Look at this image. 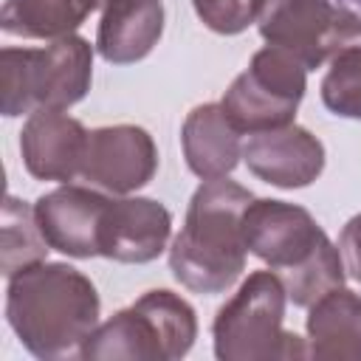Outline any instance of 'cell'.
I'll return each mask as SVG.
<instances>
[{
  "label": "cell",
  "mask_w": 361,
  "mask_h": 361,
  "mask_svg": "<svg viewBox=\"0 0 361 361\" xmlns=\"http://www.w3.org/2000/svg\"><path fill=\"white\" fill-rule=\"evenodd\" d=\"M96 285L73 265L37 262L6 288V319L20 344L37 358H65L79 353L99 324Z\"/></svg>",
  "instance_id": "6da1fadb"
},
{
  "label": "cell",
  "mask_w": 361,
  "mask_h": 361,
  "mask_svg": "<svg viewBox=\"0 0 361 361\" xmlns=\"http://www.w3.org/2000/svg\"><path fill=\"white\" fill-rule=\"evenodd\" d=\"M243 240L248 254L271 265L288 290V302L310 307L316 299L344 285L347 268L338 245L313 214L296 203L254 197L243 212Z\"/></svg>",
  "instance_id": "7a4b0ae2"
},
{
  "label": "cell",
  "mask_w": 361,
  "mask_h": 361,
  "mask_svg": "<svg viewBox=\"0 0 361 361\" xmlns=\"http://www.w3.org/2000/svg\"><path fill=\"white\" fill-rule=\"evenodd\" d=\"M254 195L231 178L203 180L169 248L172 276L192 293H223L245 271L243 212Z\"/></svg>",
  "instance_id": "3957f363"
},
{
  "label": "cell",
  "mask_w": 361,
  "mask_h": 361,
  "mask_svg": "<svg viewBox=\"0 0 361 361\" xmlns=\"http://www.w3.org/2000/svg\"><path fill=\"white\" fill-rule=\"evenodd\" d=\"M195 338V307L183 296L158 288L96 324L79 355L85 361H175L192 350Z\"/></svg>",
  "instance_id": "277c9868"
},
{
  "label": "cell",
  "mask_w": 361,
  "mask_h": 361,
  "mask_svg": "<svg viewBox=\"0 0 361 361\" xmlns=\"http://www.w3.org/2000/svg\"><path fill=\"white\" fill-rule=\"evenodd\" d=\"M93 79V48L71 34L45 48L0 51V110L14 118L34 110H68L82 102Z\"/></svg>",
  "instance_id": "5b68a950"
},
{
  "label": "cell",
  "mask_w": 361,
  "mask_h": 361,
  "mask_svg": "<svg viewBox=\"0 0 361 361\" xmlns=\"http://www.w3.org/2000/svg\"><path fill=\"white\" fill-rule=\"evenodd\" d=\"M288 290L274 271H254L217 310L212 324L220 361L305 358L307 341L282 327Z\"/></svg>",
  "instance_id": "8992f818"
},
{
  "label": "cell",
  "mask_w": 361,
  "mask_h": 361,
  "mask_svg": "<svg viewBox=\"0 0 361 361\" xmlns=\"http://www.w3.org/2000/svg\"><path fill=\"white\" fill-rule=\"evenodd\" d=\"M259 37L296 56L307 71L361 42V14L333 0H259Z\"/></svg>",
  "instance_id": "52a82bcc"
},
{
  "label": "cell",
  "mask_w": 361,
  "mask_h": 361,
  "mask_svg": "<svg viewBox=\"0 0 361 361\" xmlns=\"http://www.w3.org/2000/svg\"><path fill=\"white\" fill-rule=\"evenodd\" d=\"M307 90V68L276 45L259 48L248 68L234 76L220 104L237 133H265L293 124L296 107Z\"/></svg>",
  "instance_id": "ba28073f"
},
{
  "label": "cell",
  "mask_w": 361,
  "mask_h": 361,
  "mask_svg": "<svg viewBox=\"0 0 361 361\" xmlns=\"http://www.w3.org/2000/svg\"><path fill=\"white\" fill-rule=\"evenodd\" d=\"M158 172V147L138 124H110L87 130L79 178L107 195H130Z\"/></svg>",
  "instance_id": "9c48e42d"
},
{
  "label": "cell",
  "mask_w": 361,
  "mask_h": 361,
  "mask_svg": "<svg viewBox=\"0 0 361 361\" xmlns=\"http://www.w3.org/2000/svg\"><path fill=\"white\" fill-rule=\"evenodd\" d=\"M172 234V214L152 197L116 195L107 200L99 226V254L116 262H152Z\"/></svg>",
  "instance_id": "30bf717a"
},
{
  "label": "cell",
  "mask_w": 361,
  "mask_h": 361,
  "mask_svg": "<svg viewBox=\"0 0 361 361\" xmlns=\"http://www.w3.org/2000/svg\"><path fill=\"white\" fill-rule=\"evenodd\" d=\"M107 200L110 197L102 189L62 183L59 189L37 197L34 214L54 251L73 259H90V257H102L99 226Z\"/></svg>",
  "instance_id": "8fae6325"
},
{
  "label": "cell",
  "mask_w": 361,
  "mask_h": 361,
  "mask_svg": "<svg viewBox=\"0 0 361 361\" xmlns=\"http://www.w3.org/2000/svg\"><path fill=\"white\" fill-rule=\"evenodd\" d=\"M245 166L279 189L310 186L324 169V144L299 124L254 133L243 144Z\"/></svg>",
  "instance_id": "7c38bea8"
},
{
  "label": "cell",
  "mask_w": 361,
  "mask_h": 361,
  "mask_svg": "<svg viewBox=\"0 0 361 361\" xmlns=\"http://www.w3.org/2000/svg\"><path fill=\"white\" fill-rule=\"evenodd\" d=\"M85 144V124L65 110H34L28 113L20 133L23 164L37 180L71 183L73 178H79Z\"/></svg>",
  "instance_id": "4fadbf2b"
},
{
  "label": "cell",
  "mask_w": 361,
  "mask_h": 361,
  "mask_svg": "<svg viewBox=\"0 0 361 361\" xmlns=\"http://www.w3.org/2000/svg\"><path fill=\"white\" fill-rule=\"evenodd\" d=\"M161 34V0H107L96 31V51L110 65H133L158 45Z\"/></svg>",
  "instance_id": "5bb4252c"
},
{
  "label": "cell",
  "mask_w": 361,
  "mask_h": 361,
  "mask_svg": "<svg viewBox=\"0 0 361 361\" xmlns=\"http://www.w3.org/2000/svg\"><path fill=\"white\" fill-rule=\"evenodd\" d=\"M180 147L186 166L203 180L228 178L243 158L240 133L217 102H206L189 110L180 127Z\"/></svg>",
  "instance_id": "9a60e30c"
},
{
  "label": "cell",
  "mask_w": 361,
  "mask_h": 361,
  "mask_svg": "<svg viewBox=\"0 0 361 361\" xmlns=\"http://www.w3.org/2000/svg\"><path fill=\"white\" fill-rule=\"evenodd\" d=\"M307 310V355L322 361H361V293L341 285Z\"/></svg>",
  "instance_id": "2e32d148"
},
{
  "label": "cell",
  "mask_w": 361,
  "mask_h": 361,
  "mask_svg": "<svg viewBox=\"0 0 361 361\" xmlns=\"http://www.w3.org/2000/svg\"><path fill=\"white\" fill-rule=\"evenodd\" d=\"M107 0H6L0 25L23 39H59L71 37L96 8Z\"/></svg>",
  "instance_id": "e0dca14e"
},
{
  "label": "cell",
  "mask_w": 361,
  "mask_h": 361,
  "mask_svg": "<svg viewBox=\"0 0 361 361\" xmlns=\"http://www.w3.org/2000/svg\"><path fill=\"white\" fill-rule=\"evenodd\" d=\"M0 223H3L0 226V271L6 279L14 276L17 271L45 259L51 245H48V240L37 223L31 203L8 195L3 200V220Z\"/></svg>",
  "instance_id": "ac0fdd59"
},
{
  "label": "cell",
  "mask_w": 361,
  "mask_h": 361,
  "mask_svg": "<svg viewBox=\"0 0 361 361\" xmlns=\"http://www.w3.org/2000/svg\"><path fill=\"white\" fill-rule=\"evenodd\" d=\"M322 102L333 116L361 121V42L330 59L322 79Z\"/></svg>",
  "instance_id": "d6986e66"
},
{
  "label": "cell",
  "mask_w": 361,
  "mask_h": 361,
  "mask_svg": "<svg viewBox=\"0 0 361 361\" xmlns=\"http://www.w3.org/2000/svg\"><path fill=\"white\" fill-rule=\"evenodd\" d=\"M192 6L206 28L226 37L245 31L251 23H257L259 11V0H192Z\"/></svg>",
  "instance_id": "ffe728a7"
},
{
  "label": "cell",
  "mask_w": 361,
  "mask_h": 361,
  "mask_svg": "<svg viewBox=\"0 0 361 361\" xmlns=\"http://www.w3.org/2000/svg\"><path fill=\"white\" fill-rule=\"evenodd\" d=\"M338 251L344 257L347 276L361 282V214H355L344 223V228L338 234Z\"/></svg>",
  "instance_id": "44dd1931"
},
{
  "label": "cell",
  "mask_w": 361,
  "mask_h": 361,
  "mask_svg": "<svg viewBox=\"0 0 361 361\" xmlns=\"http://www.w3.org/2000/svg\"><path fill=\"white\" fill-rule=\"evenodd\" d=\"M338 3H344V6H350V8H358V11H361V0H338Z\"/></svg>",
  "instance_id": "7402d4cb"
}]
</instances>
